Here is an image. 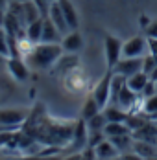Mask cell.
<instances>
[{
  "mask_svg": "<svg viewBox=\"0 0 157 160\" xmlns=\"http://www.w3.org/2000/svg\"><path fill=\"white\" fill-rule=\"evenodd\" d=\"M61 55L63 48L59 42H39L31 48L24 61L33 70H48L54 68V64L61 59Z\"/></svg>",
  "mask_w": 157,
  "mask_h": 160,
  "instance_id": "6da1fadb",
  "label": "cell"
},
{
  "mask_svg": "<svg viewBox=\"0 0 157 160\" xmlns=\"http://www.w3.org/2000/svg\"><path fill=\"white\" fill-rule=\"evenodd\" d=\"M28 116H30L28 109L0 107V129H19L26 123Z\"/></svg>",
  "mask_w": 157,
  "mask_h": 160,
  "instance_id": "7a4b0ae2",
  "label": "cell"
},
{
  "mask_svg": "<svg viewBox=\"0 0 157 160\" xmlns=\"http://www.w3.org/2000/svg\"><path fill=\"white\" fill-rule=\"evenodd\" d=\"M111 78H113V70H107L102 76V79L94 85L93 92H91V96L96 99V103L100 105L102 111L109 105V101H111Z\"/></svg>",
  "mask_w": 157,
  "mask_h": 160,
  "instance_id": "3957f363",
  "label": "cell"
},
{
  "mask_svg": "<svg viewBox=\"0 0 157 160\" xmlns=\"http://www.w3.org/2000/svg\"><path fill=\"white\" fill-rule=\"evenodd\" d=\"M122 41L113 37V35H107L106 41H104V55H106V66L107 70H113L116 63L122 59Z\"/></svg>",
  "mask_w": 157,
  "mask_h": 160,
  "instance_id": "277c9868",
  "label": "cell"
},
{
  "mask_svg": "<svg viewBox=\"0 0 157 160\" xmlns=\"http://www.w3.org/2000/svg\"><path fill=\"white\" fill-rule=\"evenodd\" d=\"M85 147H89V129H87V122L79 118L74 125L72 140L67 145V149L68 153H78V151H83Z\"/></svg>",
  "mask_w": 157,
  "mask_h": 160,
  "instance_id": "5b68a950",
  "label": "cell"
},
{
  "mask_svg": "<svg viewBox=\"0 0 157 160\" xmlns=\"http://www.w3.org/2000/svg\"><path fill=\"white\" fill-rule=\"evenodd\" d=\"M148 53V37L135 35L122 44V57H144Z\"/></svg>",
  "mask_w": 157,
  "mask_h": 160,
  "instance_id": "8992f818",
  "label": "cell"
},
{
  "mask_svg": "<svg viewBox=\"0 0 157 160\" xmlns=\"http://www.w3.org/2000/svg\"><path fill=\"white\" fill-rule=\"evenodd\" d=\"M6 68H8V72L11 74V78L15 81H26L30 78V66L26 64V61L22 57H19V55L8 57Z\"/></svg>",
  "mask_w": 157,
  "mask_h": 160,
  "instance_id": "52a82bcc",
  "label": "cell"
},
{
  "mask_svg": "<svg viewBox=\"0 0 157 160\" xmlns=\"http://www.w3.org/2000/svg\"><path fill=\"white\" fill-rule=\"evenodd\" d=\"M141 70H142V57H122V59L116 63V66L113 68L115 74L124 76L126 79L131 78L133 74L141 72Z\"/></svg>",
  "mask_w": 157,
  "mask_h": 160,
  "instance_id": "ba28073f",
  "label": "cell"
},
{
  "mask_svg": "<svg viewBox=\"0 0 157 160\" xmlns=\"http://www.w3.org/2000/svg\"><path fill=\"white\" fill-rule=\"evenodd\" d=\"M61 48L63 52H68V53H78L83 50V35L78 32V30H72V32H68L67 35H63L61 39Z\"/></svg>",
  "mask_w": 157,
  "mask_h": 160,
  "instance_id": "9c48e42d",
  "label": "cell"
},
{
  "mask_svg": "<svg viewBox=\"0 0 157 160\" xmlns=\"http://www.w3.org/2000/svg\"><path fill=\"white\" fill-rule=\"evenodd\" d=\"M48 18H50L52 22H54V26H56V28L59 30V33H61V35H67V33L70 32V30H68V26H67V20H65V15H63L61 6H59V2H57V0L50 4Z\"/></svg>",
  "mask_w": 157,
  "mask_h": 160,
  "instance_id": "30bf717a",
  "label": "cell"
},
{
  "mask_svg": "<svg viewBox=\"0 0 157 160\" xmlns=\"http://www.w3.org/2000/svg\"><path fill=\"white\" fill-rule=\"evenodd\" d=\"M57 2H59V6H61V11H63V15H65V20H67L68 30H70V32H72V30H78L79 17H78V11H76L74 4H72L70 0H57Z\"/></svg>",
  "mask_w": 157,
  "mask_h": 160,
  "instance_id": "8fae6325",
  "label": "cell"
},
{
  "mask_svg": "<svg viewBox=\"0 0 157 160\" xmlns=\"http://www.w3.org/2000/svg\"><path fill=\"white\" fill-rule=\"evenodd\" d=\"M94 153H96V158L98 160H111V158H116V157H120V153H118V149L113 145L109 138H106V140H102L100 144L94 147Z\"/></svg>",
  "mask_w": 157,
  "mask_h": 160,
  "instance_id": "7c38bea8",
  "label": "cell"
},
{
  "mask_svg": "<svg viewBox=\"0 0 157 160\" xmlns=\"http://www.w3.org/2000/svg\"><path fill=\"white\" fill-rule=\"evenodd\" d=\"M63 35L59 33V30L54 26V22L50 18H45L43 22V37H41V42H61Z\"/></svg>",
  "mask_w": 157,
  "mask_h": 160,
  "instance_id": "4fadbf2b",
  "label": "cell"
},
{
  "mask_svg": "<svg viewBox=\"0 0 157 160\" xmlns=\"http://www.w3.org/2000/svg\"><path fill=\"white\" fill-rule=\"evenodd\" d=\"M133 151L137 155H141L144 160L157 157V145L154 142H146V140H135L133 142Z\"/></svg>",
  "mask_w": 157,
  "mask_h": 160,
  "instance_id": "5bb4252c",
  "label": "cell"
},
{
  "mask_svg": "<svg viewBox=\"0 0 157 160\" xmlns=\"http://www.w3.org/2000/svg\"><path fill=\"white\" fill-rule=\"evenodd\" d=\"M148 81H150V76L148 74H144V72H137V74H133L131 78H127L126 79V85L133 90V92H137L139 96L142 94V90H144V87L148 85Z\"/></svg>",
  "mask_w": 157,
  "mask_h": 160,
  "instance_id": "9a60e30c",
  "label": "cell"
},
{
  "mask_svg": "<svg viewBox=\"0 0 157 160\" xmlns=\"http://www.w3.org/2000/svg\"><path fill=\"white\" fill-rule=\"evenodd\" d=\"M37 18H41V13H39V9H37V6L33 4V0H26V2H22V26L26 28L28 24H31L33 20H37Z\"/></svg>",
  "mask_w": 157,
  "mask_h": 160,
  "instance_id": "2e32d148",
  "label": "cell"
},
{
  "mask_svg": "<svg viewBox=\"0 0 157 160\" xmlns=\"http://www.w3.org/2000/svg\"><path fill=\"white\" fill-rule=\"evenodd\" d=\"M131 129L127 127L126 122H107V125L104 127V134L107 138H113V136H120V134H129Z\"/></svg>",
  "mask_w": 157,
  "mask_h": 160,
  "instance_id": "e0dca14e",
  "label": "cell"
},
{
  "mask_svg": "<svg viewBox=\"0 0 157 160\" xmlns=\"http://www.w3.org/2000/svg\"><path fill=\"white\" fill-rule=\"evenodd\" d=\"M43 22H45V18L41 17V18L33 20L31 24L26 26V37L30 39L33 44H39L41 42V37H43Z\"/></svg>",
  "mask_w": 157,
  "mask_h": 160,
  "instance_id": "ac0fdd59",
  "label": "cell"
},
{
  "mask_svg": "<svg viewBox=\"0 0 157 160\" xmlns=\"http://www.w3.org/2000/svg\"><path fill=\"white\" fill-rule=\"evenodd\" d=\"M104 116L107 118V122H126L127 120V114L129 112L122 111L118 105H115V103H109L106 109H104Z\"/></svg>",
  "mask_w": 157,
  "mask_h": 160,
  "instance_id": "d6986e66",
  "label": "cell"
},
{
  "mask_svg": "<svg viewBox=\"0 0 157 160\" xmlns=\"http://www.w3.org/2000/svg\"><path fill=\"white\" fill-rule=\"evenodd\" d=\"M98 112H102V109H100V105L96 103V99H94L93 96H87L83 107H81V120L87 122V120H91L93 116H96Z\"/></svg>",
  "mask_w": 157,
  "mask_h": 160,
  "instance_id": "ffe728a7",
  "label": "cell"
},
{
  "mask_svg": "<svg viewBox=\"0 0 157 160\" xmlns=\"http://www.w3.org/2000/svg\"><path fill=\"white\" fill-rule=\"evenodd\" d=\"M107 125V118L104 116V112H98L91 120H87V129L89 132H104V127Z\"/></svg>",
  "mask_w": 157,
  "mask_h": 160,
  "instance_id": "44dd1931",
  "label": "cell"
},
{
  "mask_svg": "<svg viewBox=\"0 0 157 160\" xmlns=\"http://www.w3.org/2000/svg\"><path fill=\"white\" fill-rule=\"evenodd\" d=\"M142 114H146L148 118L157 114V94H154L150 98H142Z\"/></svg>",
  "mask_w": 157,
  "mask_h": 160,
  "instance_id": "7402d4cb",
  "label": "cell"
},
{
  "mask_svg": "<svg viewBox=\"0 0 157 160\" xmlns=\"http://www.w3.org/2000/svg\"><path fill=\"white\" fill-rule=\"evenodd\" d=\"M0 55L11 57V42H9V35L4 26H0Z\"/></svg>",
  "mask_w": 157,
  "mask_h": 160,
  "instance_id": "603a6c76",
  "label": "cell"
},
{
  "mask_svg": "<svg viewBox=\"0 0 157 160\" xmlns=\"http://www.w3.org/2000/svg\"><path fill=\"white\" fill-rule=\"evenodd\" d=\"M155 66H157V61L150 55V53H146V55L142 57V72H144V74H148V76H150V74L154 72V68H155Z\"/></svg>",
  "mask_w": 157,
  "mask_h": 160,
  "instance_id": "cb8c5ba5",
  "label": "cell"
},
{
  "mask_svg": "<svg viewBox=\"0 0 157 160\" xmlns=\"http://www.w3.org/2000/svg\"><path fill=\"white\" fill-rule=\"evenodd\" d=\"M33 4L37 6V9H39V13L43 18H46L48 17V11H50V0H33Z\"/></svg>",
  "mask_w": 157,
  "mask_h": 160,
  "instance_id": "d4e9b609",
  "label": "cell"
},
{
  "mask_svg": "<svg viewBox=\"0 0 157 160\" xmlns=\"http://www.w3.org/2000/svg\"><path fill=\"white\" fill-rule=\"evenodd\" d=\"M154 94H157V87H155V81H148V85L144 87V90H142V98H150V96H154Z\"/></svg>",
  "mask_w": 157,
  "mask_h": 160,
  "instance_id": "484cf974",
  "label": "cell"
},
{
  "mask_svg": "<svg viewBox=\"0 0 157 160\" xmlns=\"http://www.w3.org/2000/svg\"><path fill=\"white\" fill-rule=\"evenodd\" d=\"M144 35H146L148 39H157V20H152V22L148 24V28L144 30Z\"/></svg>",
  "mask_w": 157,
  "mask_h": 160,
  "instance_id": "4316f807",
  "label": "cell"
},
{
  "mask_svg": "<svg viewBox=\"0 0 157 160\" xmlns=\"http://www.w3.org/2000/svg\"><path fill=\"white\" fill-rule=\"evenodd\" d=\"M148 53L157 61V39H148Z\"/></svg>",
  "mask_w": 157,
  "mask_h": 160,
  "instance_id": "83f0119b",
  "label": "cell"
},
{
  "mask_svg": "<svg viewBox=\"0 0 157 160\" xmlns=\"http://www.w3.org/2000/svg\"><path fill=\"white\" fill-rule=\"evenodd\" d=\"M120 158H122V160H144L141 155H137L133 149H131V151H126V153H122V155H120Z\"/></svg>",
  "mask_w": 157,
  "mask_h": 160,
  "instance_id": "f1b7e54d",
  "label": "cell"
},
{
  "mask_svg": "<svg viewBox=\"0 0 157 160\" xmlns=\"http://www.w3.org/2000/svg\"><path fill=\"white\" fill-rule=\"evenodd\" d=\"M37 160H63V157H59V155H43V157H37Z\"/></svg>",
  "mask_w": 157,
  "mask_h": 160,
  "instance_id": "f546056e",
  "label": "cell"
},
{
  "mask_svg": "<svg viewBox=\"0 0 157 160\" xmlns=\"http://www.w3.org/2000/svg\"><path fill=\"white\" fill-rule=\"evenodd\" d=\"M63 160H81V151H78V153H68Z\"/></svg>",
  "mask_w": 157,
  "mask_h": 160,
  "instance_id": "4dcf8cb0",
  "label": "cell"
},
{
  "mask_svg": "<svg viewBox=\"0 0 157 160\" xmlns=\"http://www.w3.org/2000/svg\"><path fill=\"white\" fill-rule=\"evenodd\" d=\"M139 22H142L141 26H142V28H144V30H146V28H148V24H150L152 20H150V18H148V17H146V15H141V18H139Z\"/></svg>",
  "mask_w": 157,
  "mask_h": 160,
  "instance_id": "1f68e13d",
  "label": "cell"
},
{
  "mask_svg": "<svg viewBox=\"0 0 157 160\" xmlns=\"http://www.w3.org/2000/svg\"><path fill=\"white\" fill-rule=\"evenodd\" d=\"M150 79H152V81H157V66L154 68V72L150 74Z\"/></svg>",
  "mask_w": 157,
  "mask_h": 160,
  "instance_id": "d6a6232c",
  "label": "cell"
},
{
  "mask_svg": "<svg viewBox=\"0 0 157 160\" xmlns=\"http://www.w3.org/2000/svg\"><path fill=\"white\" fill-rule=\"evenodd\" d=\"M6 61H8V57H4V55H0V66H4V64H6Z\"/></svg>",
  "mask_w": 157,
  "mask_h": 160,
  "instance_id": "836d02e7",
  "label": "cell"
},
{
  "mask_svg": "<svg viewBox=\"0 0 157 160\" xmlns=\"http://www.w3.org/2000/svg\"><path fill=\"white\" fill-rule=\"evenodd\" d=\"M111 160H122V158H120V157H116V158H111Z\"/></svg>",
  "mask_w": 157,
  "mask_h": 160,
  "instance_id": "e575fe53",
  "label": "cell"
},
{
  "mask_svg": "<svg viewBox=\"0 0 157 160\" xmlns=\"http://www.w3.org/2000/svg\"><path fill=\"white\" fill-rule=\"evenodd\" d=\"M17 2H26V0H17Z\"/></svg>",
  "mask_w": 157,
  "mask_h": 160,
  "instance_id": "d590c367",
  "label": "cell"
},
{
  "mask_svg": "<svg viewBox=\"0 0 157 160\" xmlns=\"http://www.w3.org/2000/svg\"><path fill=\"white\" fill-rule=\"evenodd\" d=\"M50 2H56V0H50Z\"/></svg>",
  "mask_w": 157,
  "mask_h": 160,
  "instance_id": "8d00e7d4",
  "label": "cell"
},
{
  "mask_svg": "<svg viewBox=\"0 0 157 160\" xmlns=\"http://www.w3.org/2000/svg\"><path fill=\"white\" fill-rule=\"evenodd\" d=\"M155 87H157V81H155Z\"/></svg>",
  "mask_w": 157,
  "mask_h": 160,
  "instance_id": "74e56055",
  "label": "cell"
},
{
  "mask_svg": "<svg viewBox=\"0 0 157 160\" xmlns=\"http://www.w3.org/2000/svg\"><path fill=\"white\" fill-rule=\"evenodd\" d=\"M0 88H2V85H0Z\"/></svg>",
  "mask_w": 157,
  "mask_h": 160,
  "instance_id": "f35d334b",
  "label": "cell"
}]
</instances>
